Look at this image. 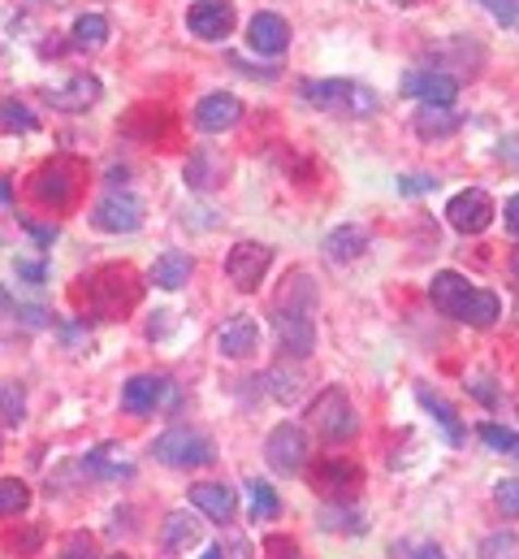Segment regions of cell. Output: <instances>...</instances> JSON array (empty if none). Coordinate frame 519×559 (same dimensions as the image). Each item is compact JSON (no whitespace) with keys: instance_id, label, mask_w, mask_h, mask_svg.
I'll return each mask as SVG.
<instances>
[{"instance_id":"c3c4849f","label":"cell","mask_w":519,"mask_h":559,"mask_svg":"<svg viewBox=\"0 0 519 559\" xmlns=\"http://www.w3.org/2000/svg\"><path fill=\"white\" fill-rule=\"evenodd\" d=\"M394 4H411V0H394Z\"/></svg>"},{"instance_id":"484cf974","label":"cell","mask_w":519,"mask_h":559,"mask_svg":"<svg viewBox=\"0 0 519 559\" xmlns=\"http://www.w3.org/2000/svg\"><path fill=\"white\" fill-rule=\"evenodd\" d=\"M415 400L437 417V425H442V433H446V442L450 447H463V425H459V413L437 395V391H429V386H415Z\"/></svg>"},{"instance_id":"8992f818","label":"cell","mask_w":519,"mask_h":559,"mask_svg":"<svg viewBox=\"0 0 519 559\" xmlns=\"http://www.w3.org/2000/svg\"><path fill=\"white\" fill-rule=\"evenodd\" d=\"M264 460H268V468H273V473H281V477L303 473V468H307V460H312V447H307L303 425H294V420L277 425V429L268 433V442H264Z\"/></svg>"},{"instance_id":"8fae6325","label":"cell","mask_w":519,"mask_h":559,"mask_svg":"<svg viewBox=\"0 0 519 559\" xmlns=\"http://www.w3.org/2000/svg\"><path fill=\"white\" fill-rule=\"evenodd\" d=\"M273 265V248L268 243H234L230 257H226V278L234 282L239 290H260V282Z\"/></svg>"},{"instance_id":"d4e9b609","label":"cell","mask_w":519,"mask_h":559,"mask_svg":"<svg viewBox=\"0 0 519 559\" xmlns=\"http://www.w3.org/2000/svg\"><path fill=\"white\" fill-rule=\"evenodd\" d=\"M316 521H321L325 534H369L360 503H329V508L316 512Z\"/></svg>"},{"instance_id":"52a82bcc","label":"cell","mask_w":519,"mask_h":559,"mask_svg":"<svg viewBox=\"0 0 519 559\" xmlns=\"http://www.w3.org/2000/svg\"><path fill=\"white\" fill-rule=\"evenodd\" d=\"M92 226L105 230V235H134L143 226V200L126 187L105 191L96 200V209H92Z\"/></svg>"},{"instance_id":"60d3db41","label":"cell","mask_w":519,"mask_h":559,"mask_svg":"<svg viewBox=\"0 0 519 559\" xmlns=\"http://www.w3.org/2000/svg\"><path fill=\"white\" fill-rule=\"evenodd\" d=\"M17 278L44 282V265H26V261H17Z\"/></svg>"},{"instance_id":"9c48e42d","label":"cell","mask_w":519,"mask_h":559,"mask_svg":"<svg viewBox=\"0 0 519 559\" xmlns=\"http://www.w3.org/2000/svg\"><path fill=\"white\" fill-rule=\"evenodd\" d=\"M494 195L490 191H481V187H468V191H459L450 204H446V222L459 230V235H481V230H490L494 226Z\"/></svg>"},{"instance_id":"6da1fadb","label":"cell","mask_w":519,"mask_h":559,"mask_svg":"<svg viewBox=\"0 0 519 559\" xmlns=\"http://www.w3.org/2000/svg\"><path fill=\"white\" fill-rule=\"evenodd\" d=\"M312 312H316V282L312 274H290L273 304V334H277V347L286 360H307L316 352Z\"/></svg>"},{"instance_id":"9a60e30c","label":"cell","mask_w":519,"mask_h":559,"mask_svg":"<svg viewBox=\"0 0 519 559\" xmlns=\"http://www.w3.org/2000/svg\"><path fill=\"white\" fill-rule=\"evenodd\" d=\"M239 122H243V100L230 96V92H208V96L195 105V127L208 131V135L234 131Z\"/></svg>"},{"instance_id":"8d00e7d4","label":"cell","mask_w":519,"mask_h":559,"mask_svg":"<svg viewBox=\"0 0 519 559\" xmlns=\"http://www.w3.org/2000/svg\"><path fill=\"white\" fill-rule=\"evenodd\" d=\"M437 187H442V178H433V174H402L398 178L402 195H424V191H437Z\"/></svg>"},{"instance_id":"ac0fdd59","label":"cell","mask_w":519,"mask_h":559,"mask_svg":"<svg viewBox=\"0 0 519 559\" xmlns=\"http://www.w3.org/2000/svg\"><path fill=\"white\" fill-rule=\"evenodd\" d=\"M217 347H221L226 360H248V356L260 347V321L252 317V312H234V317L221 325Z\"/></svg>"},{"instance_id":"603a6c76","label":"cell","mask_w":519,"mask_h":559,"mask_svg":"<svg viewBox=\"0 0 519 559\" xmlns=\"http://www.w3.org/2000/svg\"><path fill=\"white\" fill-rule=\"evenodd\" d=\"M195 274V261L186 257V252H178V248H169L165 257H156V265H152V282L160 286V290H178V286H186Z\"/></svg>"},{"instance_id":"ba28073f","label":"cell","mask_w":519,"mask_h":559,"mask_svg":"<svg viewBox=\"0 0 519 559\" xmlns=\"http://www.w3.org/2000/svg\"><path fill=\"white\" fill-rule=\"evenodd\" d=\"M31 195L39 204H52V209H65L74 195H79V165L70 156H57L48 160L35 178H31Z\"/></svg>"},{"instance_id":"5b68a950","label":"cell","mask_w":519,"mask_h":559,"mask_svg":"<svg viewBox=\"0 0 519 559\" xmlns=\"http://www.w3.org/2000/svg\"><path fill=\"white\" fill-rule=\"evenodd\" d=\"M156 460L169 464V468H208L217 460V442L191 425H173L156 438Z\"/></svg>"},{"instance_id":"836d02e7","label":"cell","mask_w":519,"mask_h":559,"mask_svg":"<svg viewBox=\"0 0 519 559\" xmlns=\"http://www.w3.org/2000/svg\"><path fill=\"white\" fill-rule=\"evenodd\" d=\"M494 503H498V512L507 521H519V477H503L494 486Z\"/></svg>"},{"instance_id":"44dd1931","label":"cell","mask_w":519,"mask_h":559,"mask_svg":"<svg viewBox=\"0 0 519 559\" xmlns=\"http://www.w3.org/2000/svg\"><path fill=\"white\" fill-rule=\"evenodd\" d=\"M369 243H373V235H369L364 226H338V230L325 235L321 252H325V261L347 265V261H360V257L369 252Z\"/></svg>"},{"instance_id":"ee69618b","label":"cell","mask_w":519,"mask_h":559,"mask_svg":"<svg viewBox=\"0 0 519 559\" xmlns=\"http://www.w3.org/2000/svg\"><path fill=\"white\" fill-rule=\"evenodd\" d=\"M507 265H511V274H516V282H519V243L511 248V261H507Z\"/></svg>"},{"instance_id":"30bf717a","label":"cell","mask_w":519,"mask_h":559,"mask_svg":"<svg viewBox=\"0 0 519 559\" xmlns=\"http://www.w3.org/2000/svg\"><path fill=\"white\" fill-rule=\"evenodd\" d=\"M312 481H316L321 495H329V503H355V490L364 486V468L351 464V460H342V455H325L316 464Z\"/></svg>"},{"instance_id":"cb8c5ba5","label":"cell","mask_w":519,"mask_h":559,"mask_svg":"<svg viewBox=\"0 0 519 559\" xmlns=\"http://www.w3.org/2000/svg\"><path fill=\"white\" fill-rule=\"evenodd\" d=\"M191 543H200V525H195V516H191V512H169L165 525H160V551L178 556V551H186Z\"/></svg>"},{"instance_id":"3957f363","label":"cell","mask_w":519,"mask_h":559,"mask_svg":"<svg viewBox=\"0 0 519 559\" xmlns=\"http://www.w3.org/2000/svg\"><path fill=\"white\" fill-rule=\"evenodd\" d=\"M299 96L312 105V109H325V114H347V118H373L382 109L377 92L364 87V83H351V79H321V83H299Z\"/></svg>"},{"instance_id":"d590c367","label":"cell","mask_w":519,"mask_h":559,"mask_svg":"<svg viewBox=\"0 0 519 559\" xmlns=\"http://www.w3.org/2000/svg\"><path fill=\"white\" fill-rule=\"evenodd\" d=\"M481 4L498 26H519V0H472Z\"/></svg>"},{"instance_id":"f6af8a7d","label":"cell","mask_w":519,"mask_h":559,"mask_svg":"<svg viewBox=\"0 0 519 559\" xmlns=\"http://www.w3.org/2000/svg\"><path fill=\"white\" fill-rule=\"evenodd\" d=\"M200 559H226V551H221V547H208V551H204Z\"/></svg>"},{"instance_id":"f907efd6","label":"cell","mask_w":519,"mask_h":559,"mask_svg":"<svg viewBox=\"0 0 519 559\" xmlns=\"http://www.w3.org/2000/svg\"><path fill=\"white\" fill-rule=\"evenodd\" d=\"M109 559H130V556H109Z\"/></svg>"},{"instance_id":"e0dca14e","label":"cell","mask_w":519,"mask_h":559,"mask_svg":"<svg viewBox=\"0 0 519 559\" xmlns=\"http://www.w3.org/2000/svg\"><path fill=\"white\" fill-rule=\"evenodd\" d=\"M459 127H463V114H459L455 105H420V109L411 114V131H415L424 143L455 140Z\"/></svg>"},{"instance_id":"2e32d148","label":"cell","mask_w":519,"mask_h":559,"mask_svg":"<svg viewBox=\"0 0 519 559\" xmlns=\"http://www.w3.org/2000/svg\"><path fill=\"white\" fill-rule=\"evenodd\" d=\"M186 26H191L195 39H213L217 44V39H226L234 31V4L230 0H200V4H191Z\"/></svg>"},{"instance_id":"f1b7e54d","label":"cell","mask_w":519,"mask_h":559,"mask_svg":"<svg viewBox=\"0 0 519 559\" xmlns=\"http://www.w3.org/2000/svg\"><path fill=\"white\" fill-rule=\"evenodd\" d=\"M70 39H74L79 48H100V44L109 39V17H105V13H83V17H74Z\"/></svg>"},{"instance_id":"e575fe53","label":"cell","mask_w":519,"mask_h":559,"mask_svg":"<svg viewBox=\"0 0 519 559\" xmlns=\"http://www.w3.org/2000/svg\"><path fill=\"white\" fill-rule=\"evenodd\" d=\"M0 122H4V131H35V114L22 100H4L0 105Z\"/></svg>"},{"instance_id":"1f68e13d","label":"cell","mask_w":519,"mask_h":559,"mask_svg":"<svg viewBox=\"0 0 519 559\" xmlns=\"http://www.w3.org/2000/svg\"><path fill=\"white\" fill-rule=\"evenodd\" d=\"M0 417H4V425H22V417H26V400H22V386L17 382H4L0 386Z\"/></svg>"},{"instance_id":"4fadbf2b","label":"cell","mask_w":519,"mask_h":559,"mask_svg":"<svg viewBox=\"0 0 519 559\" xmlns=\"http://www.w3.org/2000/svg\"><path fill=\"white\" fill-rule=\"evenodd\" d=\"M402 96L420 100V105H455L459 96V79L446 70H411L402 79Z\"/></svg>"},{"instance_id":"f35d334b","label":"cell","mask_w":519,"mask_h":559,"mask_svg":"<svg viewBox=\"0 0 519 559\" xmlns=\"http://www.w3.org/2000/svg\"><path fill=\"white\" fill-rule=\"evenodd\" d=\"M472 395H476L485 408H494V404H498V391H494V382H490V378H476V382H472Z\"/></svg>"},{"instance_id":"d6986e66","label":"cell","mask_w":519,"mask_h":559,"mask_svg":"<svg viewBox=\"0 0 519 559\" xmlns=\"http://www.w3.org/2000/svg\"><path fill=\"white\" fill-rule=\"evenodd\" d=\"M191 503H195L208 521H217V525H230L234 512H239V495H234L230 486H221V481H200V486H191Z\"/></svg>"},{"instance_id":"ffe728a7","label":"cell","mask_w":519,"mask_h":559,"mask_svg":"<svg viewBox=\"0 0 519 559\" xmlns=\"http://www.w3.org/2000/svg\"><path fill=\"white\" fill-rule=\"evenodd\" d=\"M248 44H252V52H260V57H281L286 44H290L286 17H277V13H256V17L248 22Z\"/></svg>"},{"instance_id":"4dcf8cb0","label":"cell","mask_w":519,"mask_h":559,"mask_svg":"<svg viewBox=\"0 0 519 559\" xmlns=\"http://www.w3.org/2000/svg\"><path fill=\"white\" fill-rule=\"evenodd\" d=\"M26 503H31L26 481H17V477H0V521L26 512Z\"/></svg>"},{"instance_id":"ab89813d","label":"cell","mask_w":519,"mask_h":559,"mask_svg":"<svg viewBox=\"0 0 519 559\" xmlns=\"http://www.w3.org/2000/svg\"><path fill=\"white\" fill-rule=\"evenodd\" d=\"M503 222H507V230L511 235H519V191L507 200V209H503Z\"/></svg>"},{"instance_id":"5bb4252c","label":"cell","mask_w":519,"mask_h":559,"mask_svg":"<svg viewBox=\"0 0 519 559\" xmlns=\"http://www.w3.org/2000/svg\"><path fill=\"white\" fill-rule=\"evenodd\" d=\"M44 96H48V105L61 109V114H87V109L105 96V87H100L96 74H70L61 87H48Z\"/></svg>"},{"instance_id":"74e56055","label":"cell","mask_w":519,"mask_h":559,"mask_svg":"<svg viewBox=\"0 0 519 559\" xmlns=\"http://www.w3.org/2000/svg\"><path fill=\"white\" fill-rule=\"evenodd\" d=\"M61 559H96V547H92V538H70Z\"/></svg>"},{"instance_id":"7bdbcfd3","label":"cell","mask_w":519,"mask_h":559,"mask_svg":"<svg viewBox=\"0 0 519 559\" xmlns=\"http://www.w3.org/2000/svg\"><path fill=\"white\" fill-rule=\"evenodd\" d=\"M415 559H446V551H442L437 543H424V547L415 551Z\"/></svg>"},{"instance_id":"4316f807","label":"cell","mask_w":519,"mask_h":559,"mask_svg":"<svg viewBox=\"0 0 519 559\" xmlns=\"http://www.w3.org/2000/svg\"><path fill=\"white\" fill-rule=\"evenodd\" d=\"M221 178H226V160H221L213 147H200V152L186 160V182H191V187L208 191V187H217Z\"/></svg>"},{"instance_id":"816d5d0a","label":"cell","mask_w":519,"mask_h":559,"mask_svg":"<svg viewBox=\"0 0 519 559\" xmlns=\"http://www.w3.org/2000/svg\"><path fill=\"white\" fill-rule=\"evenodd\" d=\"M516 408H519V400H516Z\"/></svg>"},{"instance_id":"b9f144b4","label":"cell","mask_w":519,"mask_h":559,"mask_svg":"<svg viewBox=\"0 0 519 559\" xmlns=\"http://www.w3.org/2000/svg\"><path fill=\"white\" fill-rule=\"evenodd\" d=\"M498 156H503V160H511V165H519V140L503 143V147H498Z\"/></svg>"},{"instance_id":"bcb514c9","label":"cell","mask_w":519,"mask_h":559,"mask_svg":"<svg viewBox=\"0 0 519 559\" xmlns=\"http://www.w3.org/2000/svg\"><path fill=\"white\" fill-rule=\"evenodd\" d=\"M4 200H9V182L0 178V204H4Z\"/></svg>"},{"instance_id":"7c38bea8","label":"cell","mask_w":519,"mask_h":559,"mask_svg":"<svg viewBox=\"0 0 519 559\" xmlns=\"http://www.w3.org/2000/svg\"><path fill=\"white\" fill-rule=\"evenodd\" d=\"M173 400H178V386L169 378H156V373H138L122 386V408L134 417H147V413H156L160 404H173Z\"/></svg>"},{"instance_id":"d6a6232c","label":"cell","mask_w":519,"mask_h":559,"mask_svg":"<svg viewBox=\"0 0 519 559\" xmlns=\"http://www.w3.org/2000/svg\"><path fill=\"white\" fill-rule=\"evenodd\" d=\"M481 442L494 447V451H507V455H516L519 460V433L516 429H507V425H481Z\"/></svg>"},{"instance_id":"7402d4cb","label":"cell","mask_w":519,"mask_h":559,"mask_svg":"<svg viewBox=\"0 0 519 559\" xmlns=\"http://www.w3.org/2000/svg\"><path fill=\"white\" fill-rule=\"evenodd\" d=\"M83 473L105 477V481H122V477L134 473V464H130L126 451H122L118 442H100V447H92V451L83 455Z\"/></svg>"},{"instance_id":"f546056e","label":"cell","mask_w":519,"mask_h":559,"mask_svg":"<svg viewBox=\"0 0 519 559\" xmlns=\"http://www.w3.org/2000/svg\"><path fill=\"white\" fill-rule=\"evenodd\" d=\"M248 490H252V521H256V525L281 516V499H277V490H273L268 481L252 477V486H248Z\"/></svg>"},{"instance_id":"7dc6e473","label":"cell","mask_w":519,"mask_h":559,"mask_svg":"<svg viewBox=\"0 0 519 559\" xmlns=\"http://www.w3.org/2000/svg\"><path fill=\"white\" fill-rule=\"evenodd\" d=\"M4 308H9V290L0 286V312H4Z\"/></svg>"},{"instance_id":"7a4b0ae2","label":"cell","mask_w":519,"mask_h":559,"mask_svg":"<svg viewBox=\"0 0 519 559\" xmlns=\"http://www.w3.org/2000/svg\"><path fill=\"white\" fill-rule=\"evenodd\" d=\"M429 299H433V308H437L442 317H450V321H459V325H472V330H490V325L503 317V299H498L494 290L472 286V282L463 278V274H455V270L433 274Z\"/></svg>"},{"instance_id":"83f0119b","label":"cell","mask_w":519,"mask_h":559,"mask_svg":"<svg viewBox=\"0 0 519 559\" xmlns=\"http://www.w3.org/2000/svg\"><path fill=\"white\" fill-rule=\"evenodd\" d=\"M264 382H268V395H273L277 404H299V400H303V386H307V378H303L299 369H290V365H273V369L264 373Z\"/></svg>"},{"instance_id":"681fc988","label":"cell","mask_w":519,"mask_h":559,"mask_svg":"<svg viewBox=\"0 0 519 559\" xmlns=\"http://www.w3.org/2000/svg\"><path fill=\"white\" fill-rule=\"evenodd\" d=\"M516 325H519V304H516Z\"/></svg>"},{"instance_id":"277c9868","label":"cell","mask_w":519,"mask_h":559,"mask_svg":"<svg viewBox=\"0 0 519 559\" xmlns=\"http://www.w3.org/2000/svg\"><path fill=\"white\" fill-rule=\"evenodd\" d=\"M307 425L325 438V442H351L360 433V413L347 400L342 386H325L312 404H307Z\"/></svg>"}]
</instances>
